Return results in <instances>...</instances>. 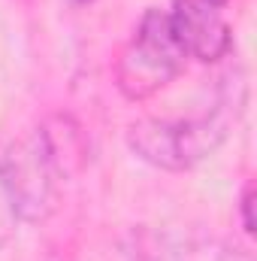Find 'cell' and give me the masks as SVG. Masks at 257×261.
Segmentation results:
<instances>
[{
  "label": "cell",
  "instance_id": "obj_1",
  "mask_svg": "<svg viewBox=\"0 0 257 261\" xmlns=\"http://www.w3.org/2000/svg\"><path fill=\"white\" fill-rule=\"evenodd\" d=\"M248 103L245 73L236 67L218 85L212 110L194 119H139L127 128L130 152L167 173H185L200 161L212 158L236 128Z\"/></svg>",
  "mask_w": 257,
  "mask_h": 261
},
{
  "label": "cell",
  "instance_id": "obj_2",
  "mask_svg": "<svg viewBox=\"0 0 257 261\" xmlns=\"http://www.w3.org/2000/svg\"><path fill=\"white\" fill-rule=\"evenodd\" d=\"M185 61L188 55L170 28L167 12L145 9L115 61V85L121 97L133 103L148 100L185 70Z\"/></svg>",
  "mask_w": 257,
  "mask_h": 261
},
{
  "label": "cell",
  "instance_id": "obj_3",
  "mask_svg": "<svg viewBox=\"0 0 257 261\" xmlns=\"http://www.w3.org/2000/svg\"><path fill=\"white\" fill-rule=\"evenodd\" d=\"M167 18L188 58L218 64L233 52V28L224 15V0H173Z\"/></svg>",
  "mask_w": 257,
  "mask_h": 261
},
{
  "label": "cell",
  "instance_id": "obj_4",
  "mask_svg": "<svg viewBox=\"0 0 257 261\" xmlns=\"http://www.w3.org/2000/svg\"><path fill=\"white\" fill-rule=\"evenodd\" d=\"M3 161L6 179L12 186V195L18 203V216L21 222H43L52 216L55 200H58V186L61 179L55 176V170L49 167L37 137L18 143Z\"/></svg>",
  "mask_w": 257,
  "mask_h": 261
},
{
  "label": "cell",
  "instance_id": "obj_5",
  "mask_svg": "<svg viewBox=\"0 0 257 261\" xmlns=\"http://www.w3.org/2000/svg\"><path fill=\"white\" fill-rule=\"evenodd\" d=\"M49 167L55 170V176L61 182H70L76 179L85 167H88V137L82 125L67 116V113H52L40 128L34 130Z\"/></svg>",
  "mask_w": 257,
  "mask_h": 261
},
{
  "label": "cell",
  "instance_id": "obj_6",
  "mask_svg": "<svg viewBox=\"0 0 257 261\" xmlns=\"http://www.w3.org/2000/svg\"><path fill=\"white\" fill-rule=\"evenodd\" d=\"M18 203H15V195H12V186L6 179V170H3V161H0V249L15 237L18 231Z\"/></svg>",
  "mask_w": 257,
  "mask_h": 261
},
{
  "label": "cell",
  "instance_id": "obj_7",
  "mask_svg": "<svg viewBox=\"0 0 257 261\" xmlns=\"http://www.w3.org/2000/svg\"><path fill=\"white\" fill-rule=\"evenodd\" d=\"M239 219H242V231L251 237L254 234V186L251 182H245L239 195Z\"/></svg>",
  "mask_w": 257,
  "mask_h": 261
},
{
  "label": "cell",
  "instance_id": "obj_8",
  "mask_svg": "<svg viewBox=\"0 0 257 261\" xmlns=\"http://www.w3.org/2000/svg\"><path fill=\"white\" fill-rule=\"evenodd\" d=\"M73 3H79V6H85V3H97V0H73Z\"/></svg>",
  "mask_w": 257,
  "mask_h": 261
}]
</instances>
